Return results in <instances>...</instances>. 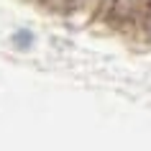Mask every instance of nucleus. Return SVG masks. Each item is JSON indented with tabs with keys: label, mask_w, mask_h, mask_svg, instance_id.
<instances>
[{
	"label": "nucleus",
	"mask_w": 151,
	"mask_h": 151,
	"mask_svg": "<svg viewBox=\"0 0 151 151\" xmlns=\"http://www.w3.org/2000/svg\"><path fill=\"white\" fill-rule=\"evenodd\" d=\"M10 44H13V49H18V51H28V49H33V44H36V36H33L31 28H16V31L10 33Z\"/></svg>",
	"instance_id": "f257e3e1"
}]
</instances>
